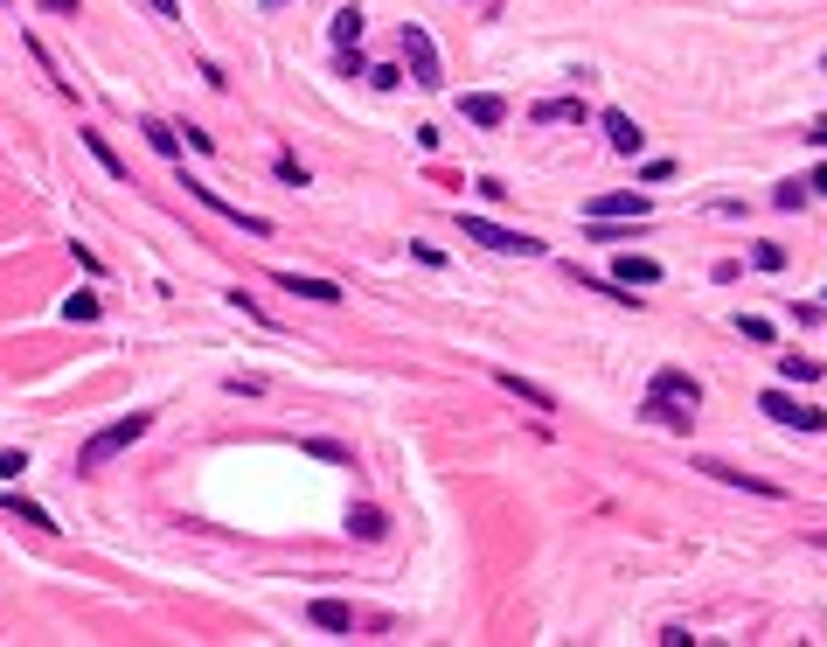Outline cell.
<instances>
[{
  "label": "cell",
  "mask_w": 827,
  "mask_h": 647,
  "mask_svg": "<svg viewBox=\"0 0 827 647\" xmlns=\"http://www.w3.org/2000/svg\"><path fill=\"white\" fill-rule=\"evenodd\" d=\"M153 432V411H133V418H119V425H105V432H91L84 446H77V474H98L112 453H126V446H139Z\"/></svg>",
  "instance_id": "obj_1"
},
{
  "label": "cell",
  "mask_w": 827,
  "mask_h": 647,
  "mask_svg": "<svg viewBox=\"0 0 827 647\" xmlns=\"http://www.w3.org/2000/svg\"><path fill=\"white\" fill-rule=\"evenodd\" d=\"M459 230H466V244H487L501 258H543V237H529V230H508V223H487V216H466V209H459Z\"/></svg>",
  "instance_id": "obj_2"
},
{
  "label": "cell",
  "mask_w": 827,
  "mask_h": 647,
  "mask_svg": "<svg viewBox=\"0 0 827 647\" xmlns=\"http://www.w3.org/2000/svg\"><path fill=\"white\" fill-rule=\"evenodd\" d=\"M404 63H411V84H424V91L445 84V63H438V49H431V35L417 21H404Z\"/></svg>",
  "instance_id": "obj_3"
},
{
  "label": "cell",
  "mask_w": 827,
  "mask_h": 647,
  "mask_svg": "<svg viewBox=\"0 0 827 647\" xmlns=\"http://www.w3.org/2000/svg\"><path fill=\"white\" fill-rule=\"evenodd\" d=\"M758 411H765V418H779V425H800V432H827V411L800 404V397H786V390H765V397H758Z\"/></svg>",
  "instance_id": "obj_4"
},
{
  "label": "cell",
  "mask_w": 827,
  "mask_h": 647,
  "mask_svg": "<svg viewBox=\"0 0 827 647\" xmlns=\"http://www.w3.org/2000/svg\"><path fill=\"white\" fill-rule=\"evenodd\" d=\"M584 216H633V223H647L654 216V195H640V188H619V195H598V202H584Z\"/></svg>",
  "instance_id": "obj_5"
},
{
  "label": "cell",
  "mask_w": 827,
  "mask_h": 647,
  "mask_svg": "<svg viewBox=\"0 0 827 647\" xmlns=\"http://www.w3.org/2000/svg\"><path fill=\"white\" fill-rule=\"evenodd\" d=\"M188 188H195V202H202V209H216V216H230L237 230H251V237H272V223H265V216H251V209H237V202H223V195H216V188H202V181H188Z\"/></svg>",
  "instance_id": "obj_6"
},
{
  "label": "cell",
  "mask_w": 827,
  "mask_h": 647,
  "mask_svg": "<svg viewBox=\"0 0 827 647\" xmlns=\"http://www.w3.org/2000/svg\"><path fill=\"white\" fill-rule=\"evenodd\" d=\"M584 119H591L584 98H543V105H529V126H584Z\"/></svg>",
  "instance_id": "obj_7"
},
{
  "label": "cell",
  "mask_w": 827,
  "mask_h": 647,
  "mask_svg": "<svg viewBox=\"0 0 827 647\" xmlns=\"http://www.w3.org/2000/svg\"><path fill=\"white\" fill-rule=\"evenodd\" d=\"M647 397H675V404H702V383H695L689 369H654Z\"/></svg>",
  "instance_id": "obj_8"
},
{
  "label": "cell",
  "mask_w": 827,
  "mask_h": 647,
  "mask_svg": "<svg viewBox=\"0 0 827 647\" xmlns=\"http://www.w3.org/2000/svg\"><path fill=\"white\" fill-rule=\"evenodd\" d=\"M348 536H355V543H383V536H390V515H383L376 501H355V508H348Z\"/></svg>",
  "instance_id": "obj_9"
},
{
  "label": "cell",
  "mask_w": 827,
  "mask_h": 647,
  "mask_svg": "<svg viewBox=\"0 0 827 647\" xmlns=\"http://www.w3.org/2000/svg\"><path fill=\"white\" fill-rule=\"evenodd\" d=\"M362 28H369V14L348 0V7H334V21H327V42H334V49H355V42H362Z\"/></svg>",
  "instance_id": "obj_10"
},
{
  "label": "cell",
  "mask_w": 827,
  "mask_h": 647,
  "mask_svg": "<svg viewBox=\"0 0 827 647\" xmlns=\"http://www.w3.org/2000/svg\"><path fill=\"white\" fill-rule=\"evenodd\" d=\"M459 119H466V126H501V119H508V98L473 91V98H459Z\"/></svg>",
  "instance_id": "obj_11"
},
{
  "label": "cell",
  "mask_w": 827,
  "mask_h": 647,
  "mask_svg": "<svg viewBox=\"0 0 827 647\" xmlns=\"http://www.w3.org/2000/svg\"><path fill=\"white\" fill-rule=\"evenodd\" d=\"M598 126H605V140H612V154H640L647 147V133L626 119V112H598Z\"/></svg>",
  "instance_id": "obj_12"
},
{
  "label": "cell",
  "mask_w": 827,
  "mask_h": 647,
  "mask_svg": "<svg viewBox=\"0 0 827 647\" xmlns=\"http://www.w3.org/2000/svg\"><path fill=\"white\" fill-rule=\"evenodd\" d=\"M306 620H313L320 634H355V606H341V599H313Z\"/></svg>",
  "instance_id": "obj_13"
},
{
  "label": "cell",
  "mask_w": 827,
  "mask_h": 647,
  "mask_svg": "<svg viewBox=\"0 0 827 647\" xmlns=\"http://www.w3.org/2000/svg\"><path fill=\"white\" fill-rule=\"evenodd\" d=\"M494 383L508 390V397H522L529 411H556V397L543 390V383H529V376H515V369H494Z\"/></svg>",
  "instance_id": "obj_14"
},
{
  "label": "cell",
  "mask_w": 827,
  "mask_h": 647,
  "mask_svg": "<svg viewBox=\"0 0 827 647\" xmlns=\"http://www.w3.org/2000/svg\"><path fill=\"white\" fill-rule=\"evenodd\" d=\"M612 279L633 293V286H661V265L654 258H633V251H619V265H612Z\"/></svg>",
  "instance_id": "obj_15"
},
{
  "label": "cell",
  "mask_w": 827,
  "mask_h": 647,
  "mask_svg": "<svg viewBox=\"0 0 827 647\" xmlns=\"http://www.w3.org/2000/svg\"><path fill=\"white\" fill-rule=\"evenodd\" d=\"M278 286H285V293H299V300H320V307H341V286H334V279H299V272H278Z\"/></svg>",
  "instance_id": "obj_16"
},
{
  "label": "cell",
  "mask_w": 827,
  "mask_h": 647,
  "mask_svg": "<svg viewBox=\"0 0 827 647\" xmlns=\"http://www.w3.org/2000/svg\"><path fill=\"white\" fill-rule=\"evenodd\" d=\"M640 411H647L654 425H668V432H689L695 425V404H675V397H647Z\"/></svg>",
  "instance_id": "obj_17"
},
{
  "label": "cell",
  "mask_w": 827,
  "mask_h": 647,
  "mask_svg": "<svg viewBox=\"0 0 827 647\" xmlns=\"http://www.w3.org/2000/svg\"><path fill=\"white\" fill-rule=\"evenodd\" d=\"M702 474H716V481H730V487H744V494H765V501H779V487L772 481H751V474H737V467H723V460H695Z\"/></svg>",
  "instance_id": "obj_18"
},
{
  "label": "cell",
  "mask_w": 827,
  "mask_h": 647,
  "mask_svg": "<svg viewBox=\"0 0 827 647\" xmlns=\"http://www.w3.org/2000/svg\"><path fill=\"white\" fill-rule=\"evenodd\" d=\"M77 140H84V154H91V161L105 167V174H112V181H126V161H119V154H112V140H105V133H91V126H84V133H77Z\"/></svg>",
  "instance_id": "obj_19"
},
{
  "label": "cell",
  "mask_w": 827,
  "mask_h": 647,
  "mask_svg": "<svg viewBox=\"0 0 827 647\" xmlns=\"http://www.w3.org/2000/svg\"><path fill=\"white\" fill-rule=\"evenodd\" d=\"M139 133H146V147H153V154H160V161H174V154H181V133H174V126H167V119H146V126H139Z\"/></svg>",
  "instance_id": "obj_20"
},
{
  "label": "cell",
  "mask_w": 827,
  "mask_h": 647,
  "mask_svg": "<svg viewBox=\"0 0 827 647\" xmlns=\"http://www.w3.org/2000/svg\"><path fill=\"white\" fill-rule=\"evenodd\" d=\"M299 453H306V460H327V467H355V453H348L341 439H299Z\"/></svg>",
  "instance_id": "obj_21"
},
{
  "label": "cell",
  "mask_w": 827,
  "mask_h": 647,
  "mask_svg": "<svg viewBox=\"0 0 827 647\" xmlns=\"http://www.w3.org/2000/svg\"><path fill=\"white\" fill-rule=\"evenodd\" d=\"M7 515H14V522H28V529H63L42 501H21V494H7Z\"/></svg>",
  "instance_id": "obj_22"
},
{
  "label": "cell",
  "mask_w": 827,
  "mask_h": 647,
  "mask_svg": "<svg viewBox=\"0 0 827 647\" xmlns=\"http://www.w3.org/2000/svg\"><path fill=\"white\" fill-rule=\"evenodd\" d=\"M98 314H105V300H98L91 286H77V293L63 300V321H98Z\"/></svg>",
  "instance_id": "obj_23"
},
{
  "label": "cell",
  "mask_w": 827,
  "mask_h": 647,
  "mask_svg": "<svg viewBox=\"0 0 827 647\" xmlns=\"http://www.w3.org/2000/svg\"><path fill=\"white\" fill-rule=\"evenodd\" d=\"M737 334H744V341H772V321H765V314H737Z\"/></svg>",
  "instance_id": "obj_24"
},
{
  "label": "cell",
  "mask_w": 827,
  "mask_h": 647,
  "mask_svg": "<svg viewBox=\"0 0 827 647\" xmlns=\"http://www.w3.org/2000/svg\"><path fill=\"white\" fill-rule=\"evenodd\" d=\"M272 174L285 181V188H306V167L292 161V154H278V161H272Z\"/></svg>",
  "instance_id": "obj_25"
},
{
  "label": "cell",
  "mask_w": 827,
  "mask_h": 647,
  "mask_svg": "<svg viewBox=\"0 0 827 647\" xmlns=\"http://www.w3.org/2000/svg\"><path fill=\"white\" fill-rule=\"evenodd\" d=\"M772 202H779V209H800V202H807V181H779Z\"/></svg>",
  "instance_id": "obj_26"
},
{
  "label": "cell",
  "mask_w": 827,
  "mask_h": 647,
  "mask_svg": "<svg viewBox=\"0 0 827 647\" xmlns=\"http://www.w3.org/2000/svg\"><path fill=\"white\" fill-rule=\"evenodd\" d=\"M786 376H793V383H814L821 362H814V355H786Z\"/></svg>",
  "instance_id": "obj_27"
},
{
  "label": "cell",
  "mask_w": 827,
  "mask_h": 647,
  "mask_svg": "<svg viewBox=\"0 0 827 647\" xmlns=\"http://www.w3.org/2000/svg\"><path fill=\"white\" fill-rule=\"evenodd\" d=\"M21 474H28V453L7 446V453H0V481H21Z\"/></svg>",
  "instance_id": "obj_28"
},
{
  "label": "cell",
  "mask_w": 827,
  "mask_h": 647,
  "mask_svg": "<svg viewBox=\"0 0 827 647\" xmlns=\"http://www.w3.org/2000/svg\"><path fill=\"white\" fill-rule=\"evenodd\" d=\"M223 390H230V397H265V383H258V376H230Z\"/></svg>",
  "instance_id": "obj_29"
},
{
  "label": "cell",
  "mask_w": 827,
  "mask_h": 647,
  "mask_svg": "<svg viewBox=\"0 0 827 647\" xmlns=\"http://www.w3.org/2000/svg\"><path fill=\"white\" fill-rule=\"evenodd\" d=\"M146 7H153L160 21H181V0H146Z\"/></svg>",
  "instance_id": "obj_30"
},
{
  "label": "cell",
  "mask_w": 827,
  "mask_h": 647,
  "mask_svg": "<svg viewBox=\"0 0 827 647\" xmlns=\"http://www.w3.org/2000/svg\"><path fill=\"white\" fill-rule=\"evenodd\" d=\"M42 14H77V0H35Z\"/></svg>",
  "instance_id": "obj_31"
},
{
  "label": "cell",
  "mask_w": 827,
  "mask_h": 647,
  "mask_svg": "<svg viewBox=\"0 0 827 647\" xmlns=\"http://www.w3.org/2000/svg\"><path fill=\"white\" fill-rule=\"evenodd\" d=\"M807 188H821V195H827V161L814 167V174H807Z\"/></svg>",
  "instance_id": "obj_32"
},
{
  "label": "cell",
  "mask_w": 827,
  "mask_h": 647,
  "mask_svg": "<svg viewBox=\"0 0 827 647\" xmlns=\"http://www.w3.org/2000/svg\"><path fill=\"white\" fill-rule=\"evenodd\" d=\"M265 7H278V0H265Z\"/></svg>",
  "instance_id": "obj_33"
},
{
  "label": "cell",
  "mask_w": 827,
  "mask_h": 647,
  "mask_svg": "<svg viewBox=\"0 0 827 647\" xmlns=\"http://www.w3.org/2000/svg\"><path fill=\"white\" fill-rule=\"evenodd\" d=\"M821 70H827V63H821Z\"/></svg>",
  "instance_id": "obj_34"
}]
</instances>
